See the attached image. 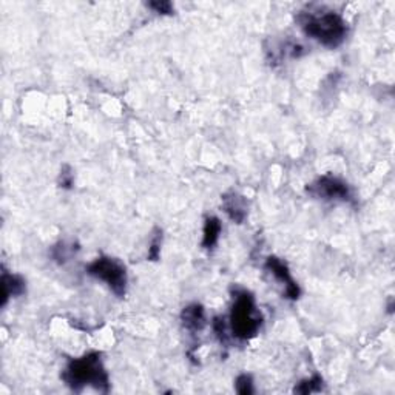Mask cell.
<instances>
[{"instance_id": "obj_12", "label": "cell", "mask_w": 395, "mask_h": 395, "mask_svg": "<svg viewBox=\"0 0 395 395\" xmlns=\"http://www.w3.org/2000/svg\"><path fill=\"white\" fill-rule=\"evenodd\" d=\"M77 249H79V247H75V244L68 246V244H66V242H59L58 246L53 247L51 255H53V258L58 261V263L64 264L65 261H68V259L73 257V255L76 253Z\"/></svg>"}, {"instance_id": "obj_13", "label": "cell", "mask_w": 395, "mask_h": 395, "mask_svg": "<svg viewBox=\"0 0 395 395\" xmlns=\"http://www.w3.org/2000/svg\"><path fill=\"white\" fill-rule=\"evenodd\" d=\"M235 389L240 395H252L255 392L252 375L249 374L238 375V379L235 380Z\"/></svg>"}, {"instance_id": "obj_2", "label": "cell", "mask_w": 395, "mask_h": 395, "mask_svg": "<svg viewBox=\"0 0 395 395\" xmlns=\"http://www.w3.org/2000/svg\"><path fill=\"white\" fill-rule=\"evenodd\" d=\"M296 22L303 33L326 48L340 47L348 36V23L333 11H323L318 14L303 11L296 16Z\"/></svg>"}, {"instance_id": "obj_4", "label": "cell", "mask_w": 395, "mask_h": 395, "mask_svg": "<svg viewBox=\"0 0 395 395\" xmlns=\"http://www.w3.org/2000/svg\"><path fill=\"white\" fill-rule=\"evenodd\" d=\"M87 273L90 277L104 281L114 295L123 298L127 292V277L125 266L119 259L112 257H99L93 263L87 266Z\"/></svg>"}, {"instance_id": "obj_11", "label": "cell", "mask_w": 395, "mask_h": 395, "mask_svg": "<svg viewBox=\"0 0 395 395\" xmlns=\"http://www.w3.org/2000/svg\"><path fill=\"white\" fill-rule=\"evenodd\" d=\"M323 389V379L320 375H314L311 379L303 380L298 383V386H295L294 392L295 394H301V395H307L312 392H320Z\"/></svg>"}, {"instance_id": "obj_14", "label": "cell", "mask_w": 395, "mask_h": 395, "mask_svg": "<svg viewBox=\"0 0 395 395\" xmlns=\"http://www.w3.org/2000/svg\"><path fill=\"white\" fill-rule=\"evenodd\" d=\"M161 244H162V230L161 229H155V235L151 238L150 247H149V255L147 258L150 261H157L161 257Z\"/></svg>"}, {"instance_id": "obj_10", "label": "cell", "mask_w": 395, "mask_h": 395, "mask_svg": "<svg viewBox=\"0 0 395 395\" xmlns=\"http://www.w3.org/2000/svg\"><path fill=\"white\" fill-rule=\"evenodd\" d=\"M221 230H222L221 221L218 220L216 216H209L204 222L201 246L204 249H214L218 244V240H220Z\"/></svg>"}, {"instance_id": "obj_6", "label": "cell", "mask_w": 395, "mask_h": 395, "mask_svg": "<svg viewBox=\"0 0 395 395\" xmlns=\"http://www.w3.org/2000/svg\"><path fill=\"white\" fill-rule=\"evenodd\" d=\"M266 270H269L273 277H275L279 283L284 285V295L289 300H298L301 295L300 285L292 278L289 267L281 259L277 257H269L266 259Z\"/></svg>"}, {"instance_id": "obj_7", "label": "cell", "mask_w": 395, "mask_h": 395, "mask_svg": "<svg viewBox=\"0 0 395 395\" xmlns=\"http://www.w3.org/2000/svg\"><path fill=\"white\" fill-rule=\"evenodd\" d=\"M221 199H222V209L230 220L235 224H242L246 221L249 214V204L247 199L242 196V194L232 190L224 193Z\"/></svg>"}, {"instance_id": "obj_3", "label": "cell", "mask_w": 395, "mask_h": 395, "mask_svg": "<svg viewBox=\"0 0 395 395\" xmlns=\"http://www.w3.org/2000/svg\"><path fill=\"white\" fill-rule=\"evenodd\" d=\"M232 292L233 305L230 311V329L235 338L247 342L258 335L261 326H263V315L257 309L251 292L241 288H235Z\"/></svg>"}, {"instance_id": "obj_5", "label": "cell", "mask_w": 395, "mask_h": 395, "mask_svg": "<svg viewBox=\"0 0 395 395\" xmlns=\"http://www.w3.org/2000/svg\"><path fill=\"white\" fill-rule=\"evenodd\" d=\"M311 196L324 201H352V192L348 182L332 175L320 176L306 187Z\"/></svg>"}, {"instance_id": "obj_17", "label": "cell", "mask_w": 395, "mask_h": 395, "mask_svg": "<svg viewBox=\"0 0 395 395\" xmlns=\"http://www.w3.org/2000/svg\"><path fill=\"white\" fill-rule=\"evenodd\" d=\"M73 182H75V175H73V170L70 166H64L60 168L59 175V186L62 188H71Z\"/></svg>"}, {"instance_id": "obj_9", "label": "cell", "mask_w": 395, "mask_h": 395, "mask_svg": "<svg viewBox=\"0 0 395 395\" xmlns=\"http://www.w3.org/2000/svg\"><path fill=\"white\" fill-rule=\"evenodd\" d=\"M181 321L182 326H184L187 331H190L193 333L201 332L205 324H207L204 307L201 305H190L184 307L181 312Z\"/></svg>"}, {"instance_id": "obj_16", "label": "cell", "mask_w": 395, "mask_h": 395, "mask_svg": "<svg viewBox=\"0 0 395 395\" xmlns=\"http://www.w3.org/2000/svg\"><path fill=\"white\" fill-rule=\"evenodd\" d=\"M149 7L153 10L155 13L162 14V16H170L175 13L172 2H167V0H156V2H150Z\"/></svg>"}, {"instance_id": "obj_8", "label": "cell", "mask_w": 395, "mask_h": 395, "mask_svg": "<svg viewBox=\"0 0 395 395\" xmlns=\"http://www.w3.org/2000/svg\"><path fill=\"white\" fill-rule=\"evenodd\" d=\"M0 284H2V300H0V306L2 307L7 306V303L11 296H21L27 292L25 279H23L21 275L8 273L7 270H3Z\"/></svg>"}, {"instance_id": "obj_1", "label": "cell", "mask_w": 395, "mask_h": 395, "mask_svg": "<svg viewBox=\"0 0 395 395\" xmlns=\"http://www.w3.org/2000/svg\"><path fill=\"white\" fill-rule=\"evenodd\" d=\"M62 380L73 391H82L84 386H93L99 392H108L110 380L102 363L101 352H88L81 358L70 360L62 372Z\"/></svg>"}, {"instance_id": "obj_15", "label": "cell", "mask_w": 395, "mask_h": 395, "mask_svg": "<svg viewBox=\"0 0 395 395\" xmlns=\"http://www.w3.org/2000/svg\"><path fill=\"white\" fill-rule=\"evenodd\" d=\"M214 331L216 338L220 340V343L222 346H229V335H227V326H226V320L222 317H215L214 320Z\"/></svg>"}]
</instances>
